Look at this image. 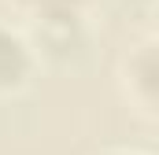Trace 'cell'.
Masks as SVG:
<instances>
[{
  "mask_svg": "<svg viewBox=\"0 0 159 155\" xmlns=\"http://www.w3.org/2000/svg\"><path fill=\"white\" fill-rule=\"evenodd\" d=\"M96 155H152V152H141V148H100Z\"/></svg>",
  "mask_w": 159,
  "mask_h": 155,
  "instance_id": "277c9868",
  "label": "cell"
},
{
  "mask_svg": "<svg viewBox=\"0 0 159 155\" xmlns=\"http://www.w3.org/2000/svg\"><path fill=\"white\" fill-rule=\"evenodd\" d=\"M37 74V48L22 30L0 22V100L30 89Z\"/></svg>",
  "mask_w": 159,
  "mask_h": 155,
  "instance_id": "3957f363",
  "label": "cell"
},
{
  "mask_svg": "<svg viewBox=\"0 0 159 155\" xmlns=\"http://www.w3.org/2000/svg\"><path fill=\"white\" fill-rule=\"evenodd\" d=\"M15 4L41 30L44 41H67V37L81 33L96 0H15Z\"/></svg>",
  "mask_w": 159,
  "mask_h": 155,
  "instance_id": "7a4b0ae2",
  "label": "cell"
},
{
  "mask_svg": "<svg viewBox=\"0 0 159 155\" xmlns=\"http://www.w3.org/2000/svg\"><path fill=\"white\" fill-rule=\"evenodd\" d=\"M159 41L156 33L137 37L119 59V92L126 107L144 122H156L159 115Z\"/></svg>",
  "mask_w": 159,
  "mask_h": 155,
  "instance_id": "6da1fadb",
  "label": "cell"
}]
</instances>
